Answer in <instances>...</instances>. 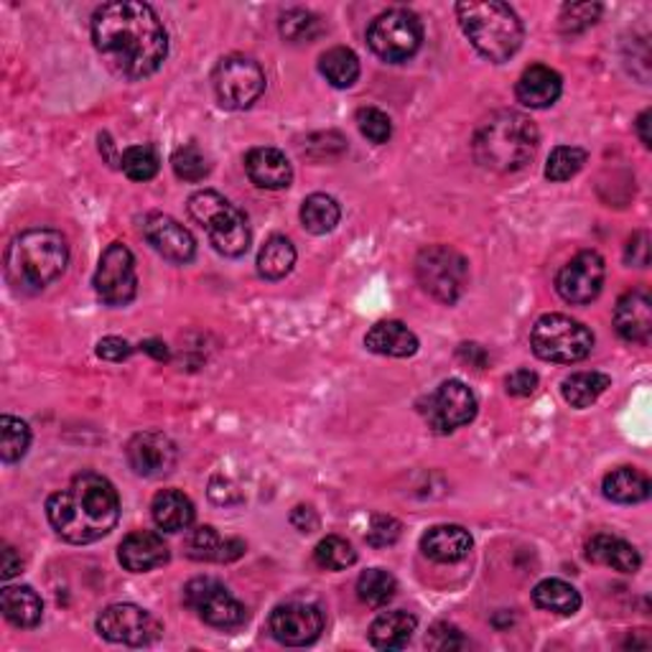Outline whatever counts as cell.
I'll return each mask as SVG.
<instances>
[{"mask_svg":"<svg viewBox=\"0 0 652 652\" xmlns=\"http://www.w3.org/2000/svg\"><path fill=\"white\" fill-rule=\"evenodd\" d=\"M365 347L382 357H413L419 352V336L403 321H380L367 332Z\"/></svg>","mask_w":652,"mask_h":652,"instance_id":"obj_26","label":"cell"},{"mask_svg":"<svg viewBox=\"0 0 652 652\" xmlns=\"http://www.w3.org/2000/svg\"><path fill=\"white\" fill-rule=\"evenodd\" d=\"M184 599L188 609H194L199 619L219 627V630H232L245 622L248 611L235 596L227 592L225 584L217 579H194L184 588Z\"/></svg>","mask_w":652,"mask_h":652,"instance_id":"obj_12","label":"cell"},{"mask_svg":"<svg viewBox=\"0 0 652 652\" xmlns=\"http://www.w3.org/2000/svg\"><path fill=\"white\" fill-rule=\"evenodd\" d=\"M46 517L67 544L88 546L105 538L121 521V497L110 479L94 471L75 477L46 502Z\"/></svg>","mask_w":652,"mask_h":652,"instance_id":"obj_2","label":"cell"},{"mask_svg":"<svg viewBox=\"0 0 652 652\" xmlns=\"http://www.w3.org/2000/svg\"><path fill=\"white\" fill-rule=\"evenodd\" d=\"M31 446V428L26 421L13 415H0V457L5 465H15L26 457Z\"/></svg>","mask_w":652,"mask_h":652,"instance_id":"obj_37","label":"cell"},{"mask_svg":"<svg viewBox=\"0 0 652 652\" xmlns=\"http://www.w3.org/2000/svg\"><path fill=\"white\" fill-rule=\"evenodd\" d=\"M290 525H294V528L301 530V533H313L319 528L317 510L309 507V505L294 507V513H290Z\"/></svg>","mask_w":652,"mask_h":652,"instance_id":"obj_50","label":"cell"},{"mask_svg":"<svg viewBox=\"0 0 652 652\" xmlns=\"http://www.w3.org/2000/svg\"><path fill=\"white\" fill-rule=\"evenodd\" d=\"M533 602H536L538 609L561 617H571L581 609V594L561 579L540 581V584L533 588Z\"/></svg>","mask_w":652,"mask_h":652,"instance_id":"obj_31","label":"cell"},{"mask_svg":"<svg viewBox=\"0 0 652 652\" xmlns=\"http://www.w3.org/2000/svg\"><path fill=\"white\" fill-rule=\"evenodd\" d=\"M146 240L156 248V253H161L167 261L184 265L196 253L194 235L186 230L182 222H176L169 215H151L144 225Z\"/></svg>","mask_w":652,"mask_h":652,"instance_id":"obj_18","label":"cell"},{"mask_svg":"<svg viewBox=\"0 0 652 652\" xmlns=\"http://www.w3.org/2000/svg\"><path fill=\"white\" fill-rule=\"evenodd\" d=\"M477 398L461 380H446L436 388L434 396L428 398L426 405V421L436 434H451L467 423L474 421L477 415Z\"/></svg>","mask_w":652,"mask_h":652,"instance_id":"obj_15","label":"cell"},{"mask_svg":"<svg viewBox=\"0 0 652 652\" xmlns=\"http://www.w3.org/2000/svg\"><path fill=\"white\" fill-rule=\"evenodd\" d=\"M188 215L194 222L204 227L209 235V242L217 253L225 258H240L250 248V227L242 209L235 207L230 199H225L219 192L204 188L188 199Z\"/></svg>","mask_w":652,"mask_h":652,"instance_id":"obj_6","label":"cell"},{"mask_svg":"<svg viewBox=\"0 0 652 652\" xmlns=\"http://www.w3.org/2000/svg\"><path fill=\"white\" fill-rule=\"evenodd\" d=\"M245 171L250 182L261 188H271V192H281L294 182L290 161L278 148H253L245 159Z\"/></svg>","mask_w":652,"mask_h":652,"instance_id":"obj_22","label":"cell"},{"mask_svg":"<svg viewBox=\"0 0 652 652\" xmlns=\"http://www.w3.org/2000/svg\"><path fill=\"white\" fill-rule=\"evenodd\" d=\"M21 569H23L21 553H15V548L5 546L3 553H0V576H3V581H11L13 576H19Z\"/></svg>","mask_w":652,"mask_h":652,"instance_id":"obj_51","label":"cell"},{"mask_svg":"<svg viewBox=\"0 0 652 652\" xmlns=\"http://www.w3.org/2000/svg\"><path fill=\"white\" fill-rule=\"evenodd\" d=\"M396 592L398 581L385 569H370L357 579V596L373 609L388 607V604L396 599Z\"/></svg>","mask_w":652,"mask_h":652,"instance_id":"obj_36","label":"cell"},{"mask_svg":"<svg viewBox=\"0 0 652 652\" xmlns=\"http://www.w3.org/2000/svg\"><path fill=\"white\" fill-rule=\"evenodd\" d=\"M604 8L599 3H569L561 11V31L563 34H581L588 26L599 21Z\"/></svg>","mask_w":652,"mask_h":652,"instance_id":"obj_43","label":"cell"},{"mask_svg":"<svg viewBox=\"0 0 652 652\" xmlns=\"http://www.w3.org/2000/svg\"><path fill=\"white\" fill-rule=\"evenodd\" d=\"M615 329L625 342L648 344L652 336V298L645 288H632L615 306Z\"/></svg>","mask_w":652,"mask_h":652,"instance_id":"obj_19","label":"cell"},{"mask_svg":"<svg viewBox=\"0 0 652 652\" xmlns=\"http://www.w3.org/2000/svg\"><path fill=\"white\" fill-rule=\"evenodd\" d=\"M467 645H469V642L465 640V634H461L454 625H446V622L431 627V632H428V638H426V648L442 650V652H446V650H461V648H467Z\"/></svg>","mask_w":652,"mask_h":652,"instance_id":"obj_46","label":"cell"},{"mask_svg":"<svg viewBox=\"0 0 652 652\" xmlns=\"http://www.w3.org/2000/svg\"><path fill=\"white\" fill-rule=\"evenodd\" d=\"M604 278H607V265L596 250H581L576 258H571L556 276V290L565 304L584 306L592 304L602 294Z\"/></svg>","mask_w":652,"mask_h":652,"instance_id":"obj_14","label":"cell"},{"mask_svg":"<svg viewBox=\"0 0 652 652\" xmlns=\"http://www.w3.org/2000/svg\"><path fill=\"white\" fill-rule=\"evenodd\" d=\"M98 632L117 645L144 648L161 638L163 627L151 611L136 607V604H113L100 611Z\"/></svg>","mask_w":652,"mask_h":652,"instance_id":"obj_11","label":"cell"},{"mask_svg":"<svg viewBox=\"0 0 652 652\" xmlns=\"http://www.w3.org/2000/svg\"><path fill=\"white\" fill-rule=\"evenodd\" d=\"M0 609H3V617L13 627H21V630H31L42 622L44 617V602L31 586H5L0 592Z\"/></svg>","mask_w":652,"mask_h":652,"instance_id":"obj_27","label":"cell"},{"mask_svg":"<svg viewBox=\"0 0 652 652\" xmlns=\"http://www.w3.org/2000/svg\"><path fill=\"white\" fill-rule=\"evenodd\" d=\"M423 26L421 19L408 8H390L377 15L367 28V44L382 61L398 65L411 59L421 49Z\"/></svg>","mask_w":652,"mask_h":652,"instance_id":"obj_9","label":"cell"},{"mask_svg":"<svg viewBox=\"0 0 652 652\" xmlns=\"http://www.w3.org/2000/svg\"><path fill=\"white\" fill-rule=\"evenodd\" d=\"M171 169H174V174L182 179V182L196 184L209 176L211 167H209V159L199 151V148L194 144H186L182 148H176L174 156H171Z\"/></svg>","mask_w":652,"mask_h":652,"instance_id":"obj_41","label":"cell"},{"mask_svg":"<svg viewBox=\"0 0 652 652\" xmlns=\"http://www.w3.org/2000/svg\"><path fill=\"white\" fill-rule=\"evenodd\" d=\"M421 551L436 563H459L471 551V536L461 525H436L421 538Z\"/></svg>","mask_w":652,"mask_h":652,"instance_id":"obj_24","label":"cell"},{"mask_svg":"<svg viewBox=\"0 0 652 652\" xmlns=\"http://www.w3.org/2000/svg\"><path fill=\"white\" fill-rule=\"evenodd\" d=\"M419 619L408 611H385L370 627V642L377 650H403L411 642Z\"/></svg>","mask_w":652,"mask_h":652,"instance_id":"obj_29","label":"cell"},{"mask_svg":"<svg viewBox=\"0 0 652 652\" xmlns=\"http://www.w3.org/2000/svg\"><path fill=\"white\" fill-rule=\"evenodd\" d=\"M342 219V209L334 196L311 194L301 204V222L311 235L332 232Z\"/></svg>","mask_w":652,"mask_h":652,"instance_id":"obj_35","label":"cell"},{"mask_svg":"<svg viewBox=\"0 0 652 652\" xmlns=\"http://www.w3.org/2000/svg\"><path fill=\"white\" fill-rule=\"evenodd\" d=\"M92 42L107 67L125 80H144L161 69L169 54V34L151 5L113 0L92 15Z\"/></svg>","mask_w":652,"mask_h":652,"instance_id":"obj_1","label":"cell"},{"mask_svg":"<svg viewBox=\"0 0 652 652\" xmlns=\"http://www.w3.org/2000/svg\"><path fill=\"white\" fill-rule=\"evenodd\" d=\"M650 238L648 232H638L632 235L630 245H627V263L638 265V268H645L648 261H650Z\"/></svg>","mask_w":652,"mask_h":652,"instance_id":"obj_49","label":"cell"},{"mask_svg":"<svg viewBox=\"0 0 652 652\" xmlns=\"http://www.w3.org/2000/svg\"><path fill=\"white\" fill-rule=\"evenodd\" d=\"M604 497L619 505H638L650 497V479L632 467H619L604 477Z\"/></svg>","mask_w":652,"mask_h":652,"instance_id":"obj_30","label":"cell"},{"mask_svg":"<svg viewBox=\"0 0 652 652\" xmlns=\"http://www.w3.org/2000/svg\"><path fill=\"white\" fill-rule=\"evenodd\" d=\"M586 559L592 563L607 565V569L619 573H634L642 563L638 548L617 536H607V533H599V536L588 540Z\"/></svg>","mask_w":652,"mask_h":652,"instance_id":"obj_25","label":"cell"},{"mask_svg":"<svg viewBox=\"0 0 652 652\" xmlns=\"http://www.w3.org/2000/svg\"><path fill=\"white\" fill-rule=\"evenodd\" d=\"M357 128L375 146L388 144L390 136H392L390 117L385 115L382 110H377V107H363V110H359V113H357Z\"/></svg>","mask_w":652,"mask_h":652,"instance_id":"obj_44","label":"cell"},{"mask_svg":"<svg viewBox=\"0 0 652 652\" xmlns=\"http://www.w3.org/2000/svg\"><path fill=\"white\" fill-rule=\"evenodd\" d=\"M94 290L107 306H128L138 294L136 258L123 242H113L100 258Z\"/></svg>","mask_w":652,"mask_h":652,"instance_id":"obj_13","label":"cell"},{"mask_svg":"<svg viewBox=\"0 0 652 652\" xmlns=\"http://www.w3.org/2000/svg\"><path fill=\"white\" fill-rule=\"evenodd\" d=\"M245 553V544L235 538H222L211 525H199L188 533L186 556L194 561H217L230 563Z\"/></svg>","mask_w":652,"mask_h":652,"instance_id":"obj_23","label":"cell"},{"mask_svg":"<svg viewBox=\"0 0 652 652\" xmlns=\"http://www.w3.org/2000/svg\"><path fill=\"white\" fill-rule=\"evenodd\" d=\"M140 350L148 352V355L156 357V359H169L167 344L159 342V340H148V342H144V344H140Z\"/></svg>","mask_w":652,"mask_h":652,"instance_id":"obj_52","label":"cell"},{"mask_svg":"<svg viewBox=\"0 0 652 652\" xmlns=\"http://www.w3.org/2000/svg\"><path fill=\"white\" fill-rule=\"evenodd\" d=\"M586 159H588V153L579 146L553 148L551 156H548V163H546V179L548 182H556V184L569 182V179H573L581 169H584Z\"/></svg>","mask_w":652,"mask_h":652,"instance_id":"obj_38","label":"cell"},{"mask_svg":"<svg viewBox=\"0 0 652 652\" xmlns=\"http://www.w3.org/2000/svg\"><path fill=\"white\" fill-rule=\"evenodd\" d=\"M415 276L426 294L442 304H457L467 290L469 265L449 245H428L415 258Z\"/></svg>","mask_w":652,"mask_h":652,"instance_id":"obj_8","label":"cell"},{"mask_svg":"<svg viewBox=\"0 0 652 652\" xmlns=\"http://www.w3.org/2000/svg\"><path fill=\"white\" fill-rule=\"evenodd\" d=\"M611 385V377L604 373H576L571 377H565L561 385L563 400L571 408H588L599 400L607 388Z\"/></svg>","mask_w":652,"mask_h":652,"instance_id":"obj_34","label":"cell"},{"mask_svg":"<svg viewBox=\"0 0 652 652\" xmlns=\"http://www.w3.org/2000/svg\"><path fill=\"white\" fill-rule=\"evenodd\" d=\"M313 561H317L319 569L324 571H344L350 569V565H355L357 553L350 540H344L340 536H327L324 540H319L317 548H313Z\"/></svg>","mask_w":652,"mask_h":652,"instance_id":"obj_39","label":"cell"},{"mask_svg":"<svg viewBox=\"0 0 652 652\" xmlns=\"http://www.w3.org/2000/svg\"><path fill=\"white\" fill-rule=\"evenodd\" d=\"M151 515L163 533H182L192 528L194 505L184 492L163 490L153 497Z\"/></svg>","mask_w":652,"mask_h":652,"instance_id":"obj_28","label":"cell"},{"mask_svg":"<svg viewBox=\"0 0 652 652\" xmlns=\"http://www.w3.org/2000/svg\"><path fill=\"white\" fill-rule=\"evenodd\" d=\"M98 355L102 359H107V363H123V359H128L133 355V347L121 336H105L98 344Z\"/></svg>","mask_w":652,"mask_h":652,"instance_id":"obj_48","label":"cell"},{"mask_svg":"<svg viewBox=\"0 0 652 652\" xmlns=\"http://www.w3.org/2000/svg\"><path fill=\"white\" fill-rule=\"evenodd\" d=\"M561 90H563L561 75L546 65L528 67L515 84L517 102H523V105L530 110L551 107L553 102L561 98Z\"/></svg>","mask_w":652,"mask_h":652,"instance_id":"obj_21","label":"cell"},{"mask_svg":"<svg viewBox=\"0 0 652 652\" xmlns=\"http://www.w3.org/2000/svg\"><path fill=\"white\" fill-rule=\"evenodd\" d=\"M538 375L533 370H515L513 375L507 377L505 385H507V392L515 398H528L533 392L538 390Z\"/></svg>","mask_w":652,"mask_h":652,"instance_id":"obj_47","label":"cell"},{"mask_svg":"<svg viewBox=\"0 0 652 652\" xmlns=\"http://www.w3.org/2000/svg\"><path fill=\"white\" fill-rule=\"evenodd\" d=\"M319 72L327 77V82L336 90H347L359 80V59L347 46H334L321 54Z\"/></svg>","mask_w":652,"mask_h":652,"instance_id":"obj_33","label":"cell"},{"mask_svg":"<svg viewBox=\"0 0 652 652\" xmlns=\"http://www.w3.org/2000/svg\"><path fill=\"white\" fill-rule=\"evenodd\" d=\"M211 84H215L219 105L227 110H248L265 92V72L255 59L230 54V57L219 59Z\"/></svg>","mask_w":652,"mask_h":652,"instance_id":"obj_10","label":"cell"},{"mask_svg":"<svg viewBox=\"0 0 652 652\" xmlns=\"http://www.w3.org/2000/svg\"><path fill=\"white\" fill-rule=\"evenodd\" d=\"M268 630L281 645L304 648L319 640L324 632V611L309 602H288L273 609Z\"/></svg>","mask_w":652,"mask_h":652,"instance_id":"obj_16","label":"cell"},{"mask_svg":"<svg viewBox=\"0 0 652 652\" xmlns=\"http://www.w3.org/2000/svg\"><path fill=\"white\" fill-rule=\"evenodd\" d=\"M400 533H403V525L396 521L392 515H373L370 528H367V544L373 548H388L392 544H398Z\"/></svg>","mask_w":652,"mask_h":652,"instance_id":"obj_45","label":"cell"},{"mask_svg":"<svg viewBox=\"0 0 652 652\" xmlns=\"http://www.w3.org/2000/svg\"><path fill=\"white\" fill-rule=\"evenodd\" d=\"M650 110H645V113H642L640 117H638V133H640V140L642 144H645L648 148H650V133H648V125H650Z\"/></svg>","mask_w":652,"mask_h":652,"instance_id":"obj_53","label":"cell"},{"mask_svg":"<svg viewBox=\"0 0 652 652\" xmlns=\"http://www.w3.org/2000/svg\"><path fill=\"white\" fill-rule=\"evenodd\" d=\"M159 156L151 146H130L121 156V169L133 182H151L159 174Z\"/></svg>","mask_w":652,"mask_h":652,"instance_id":"obj_40","label":"cell"},{"mask_svg":"<svg viewBox=\"0 0 652 652\" xmlns=\"http://www.w3.org/2000/svg\"><path fill=\"white\" fill-rule=\"evenodd\" d=\"M530 347L544 363L573 365L592 355L594 334L565 313H546L530 332Z\"/></svg>","mask_w":652,"mask_h":652,"instance_id":"obj_7","label":"cell"},{"mask_svg":"<svg viewBox=\"0 0 652 652\" xmlns=\"http://www.w3.org/2000/svg\"><path fill=\"white\" fill-rule=\"evenodd\" d=\"M459 26L469 44L490 59L492 65H502L515 57L523 44V23L507 3L500 0H465L457 5Z\"/></svg>","mask_w":652,"mask_h":652,"instance_id":"obj_5","label":"cell"},{"mask_svg":"<svg viewBox=\"0 0 652 652\" xmlns=\"http://www.w3.org/2000/svg\"><path fill=\"white\" fill-rule=\"evenodd\" d=\"M296 265V248L294 242L283 235H273L258 253V273L265 281H281L286 278Z\"/></svg>","mask_w":652,"mask_h":652,"instance_id":"obj_32","label":"cell"},{"mask_svg":"<svg viewBox=\"0 0 652 652\" xmlns=\"http://www.w3.org/2000/svg\"><path fill=\"white\" fill-rule=\"evenodd\" d=\"M179 459L176 444L169 436L159 434V431H146L130 438L128 444V461L130 469L140 477L159 479L174 471Z\"/></svg>","mask_w":652,"mask_h":652,"instance_id":"obj_17","label":"cell"},{"mask_svg":"<svg viewBox=\"0 0 652 652\" xmlns=\"http://www.w3.org/2000/svg\"><path fill=\"white\" fill-rule=\"evenodd\" d=\"M281 34L283 38H288V42H309L319 34V19L309 11H301V8H296V11H288L283 13L281 19Z\"/></svg>","mask_w":652,"mask_h":652,"instance_id":"obj_42","label":"cell"},{"mask_svg":"<svg viewBox=\"0 0 652 652\" xmlns=\"http://www.w3.org/2000/svg\"><path fill=\"white\" fill-rule=\"evenodd\" d=\"M69 263V242L61 232L36 227L13 238L5 253V278L21 294L52 286Z\"/></svg>","mask_w":652,"mask_h":652,"instance_id":"obj_4","label":"cell"},{"mask_svg":"<svg viewBox=\"0 0 652 652\" xmlns=\"http://www.w3.org/2000/svg\"><path fill=\"white\" fill-rule=\"evenodd\" d=\"M538 140V128L528 115L517 110H500L479 125L471 140V151L479 167L497 171V174H513L533 161Z\"/></svg>","mask_w":652,"mask_h":652,"instance_id":"obj_3","label":"cell"},{"mask_svg":"<svg viewBox=\"0 0 652 652\" xmlns=\"http://www.w3.org/2000/svg\"><path fill=\"white\" fill-rule=\"evenodd\" d=\"M117 559H121L125 571L146 573V571L159 569V565L169 561V546L163 544L159 533L138 530V533H130V536L123 540L121 551H117Z\"/></svg>","mask_w":652,"mask_h":652,"instance_id":"obj_20","label":"cell"}]
</instances>
